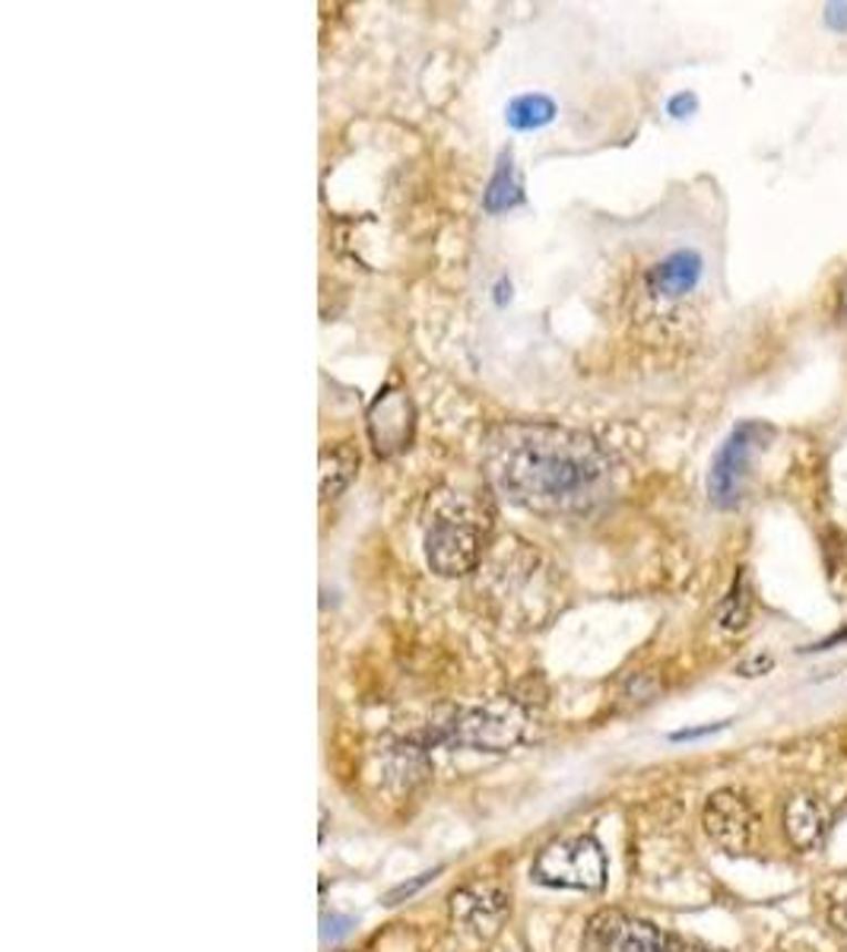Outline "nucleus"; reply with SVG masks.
I'll return each mask as SVG.
<instances>
[{
    "label": "nucleus",
    "mask_w": 847,
    "mask_h": 952,
    "mask_svg": "<svg viewBox=\"0 0 847 952\" xmlns=\"http://www.w3.org/2000/svg\"><path fill=\"white\" fill-rule=\"evenodd\" d=\"M498 493L537 515L585 511L610 483V454L597 438L556 423H508L489 435Z\"/></svg>",
    "instance_id": "1"
},
{
    "label": "nucleus",
    "mask_w": 847,
    "mask_h": 952,
    "mask_svg": "<svg viewBox=\"0 0 847 952\" xmlns=\"http://www.w3.org/2000/svg\"><path fill=\"white\" fill-rule=\"evenodd\" d=\"M486 511L467 499H447L435 508L425 527V559L432 571L457 578L479 566L486 544Z\"/></svg>",
    "instance_id": "2"
},
{
    "label": "nucleus",
    "mask_w": 847,
    "mask_h": 952,
    "mask_svg": "<svg viewBox=\"0 0 847 952\" xmlns=\"http://www.w3.org/2000/svg\"><path fill=\"white\" fill-rule=\"evenodd\" d=\"M772 442V426L750 420L730 432L724 445L717 448L711 470H707V499L717 508H736L753 479V467L758 454Z\"/></svg>",
    "instance_id": "3"
},
{
    "label": "nucleus",
    "mask_w": 847,
    "mask_h": 952,
    "mask_svg": "<svg viewBox=\"0 0 847 952\" xmlns=\"http://www.w3.org/2000/svg\"><path fill=\"white\" fill-rule=\"evenodd\" d=\"M534 880L552 889L600 892L607 882V855L590 835L552 841L534 860Z\"/></svg>",
    "instance_id": "4"
},
{
    "label": "nucleus",
    "mask_w": 847,
    "mask_h": 952,
    "mask_svg": "<svg viewBox=\"0 0 847 952\" xmlns=\"http://www.w3.org/2000/svg\"><path fill=\"white\" fill-rule=\"evenodd\" d=\"M527 727V714L515 702H489L479 708H467L445 724L442 739L457 749H476V753H505L512 749Z\"/></svg>",
    "instance_id": "5"
},
{
    "label": "nucleus",
    "mask_w": 847,
    "mask_h": 952,
    "mask_svg": "<svg viewBox=\"0 0 847 952\" xmlns=\"http://www.w3.org/2000/svg\"><path fill=\"white\" fill-rule=\"evenodd\" d=\"M585 952H699L685 940L629 918L622 911H600L585 930Z\"/></svg>",
    "instance_id": "6"
},
{
    "label": "nucleus",
    "mask_w": 847,
    "mask_h": 952,
    "mask_svg": "<svg viewBox=\"0 0 847 952\" xmlns=\"http://www.w3.org/2000/svg\"><path fill=\"white\" fill-rule=\"evenodd\" d=\"M702 826L724 855H746L753 848L758 819L750 800L736 790H714L702 813Z\"/></svg>",
    "instance_id": "7"
},
{
    "label": "nucleus",
    "mask_w": 847,
    "mask_h": 952,
    "mask_svg": "<svg viewBox=\"0 0 847 952\" xmlns=\"http://www.w3.org/2000/svg\"><path fill=\"white\" fill-rule=\"evenodd\" d=\"M369 438L381 457H391V454L410 448V442H413V401L403 391H394V387L381 391V397L369 410Z\"/></svg>",
    "instance_id": "8"
},
{
    "label": "nucleus",
    "mask_w": 847,
    "mask_h": 952,
    "mask_svg": "<svg viewBox=\"0 0 847 952\" xmlns=\"http://www.w3.org/2000/svg\"><path fill=\"white\" fill-rule=\"evenodd\" d=\"M702 273H705V258L695 248H680L660 258L654 267H648L644 292L658 302H676V299H685L689 292H695V286L702 283Z\"/></svg>",
    "instance_id": "9"
},
{
    "label": "nucleus",
    "mask_w": 847,
    "mask_h": 952,
    "mask_svg": "<svg viewBox=\"0 0 847 952\" xmlns=\"http://www.w3.org/2000/svg\"><path fill=\"white\" fill-rule=\"evenodd\" d=\"M451 911H454V921H461L467 930L489 937L502 924V918L508 911V899L493 882H473L467 889L454 892Z\"/></svg>",
    "instance_id": "10"
},
{
    "label": "nucleus",
    "mask_w": 847,
    "mask_h": 952,
    "mask_svg": "<svg viewBox=\"0 0 847 952\" xmlns=\"http://www.w3.org/2000/svg\"><path fill=\"white\" fill-rule=\"evenodd\" d=\"M784 832L797 851H813L828 832V809L813 794H794L784 804Z\"/></svg>",
    "instance_id": "11"
},
{
    "label": "nucleus",
    "mask_w": 847,
    "mask_h": 952,
    "mask_svg": "<svg viewBox=\"0 0 847 952\" xmlns=\"http://www.w3.org/2000/svg\"><path fill=\"white\" fill-rule=\"evenodd\" d=\"M359 470V454L353 445H330L321 452V499H337L350 489Z\"/></svg>",
    "instance_id": "12"
},
{
    "label": "nucleus",
    "mask_w": 847,
    "mask_h": 952,
    "mask_svg": "<svg viewBox=\"0 0 847 952\" xmlns=\"http://www.w3.org/2000/svg\"><path fill=\"white\" fill-rule=\"evenodd\" d=\"M520 197H524V194H520V182L518 175H515V159H512V153L505 149V153L498 156L493 182H489V188L483 194V207H486V214H505V210H512L515 204H520Z\"/></svg>",
    "instance_id": "13"
},
{
    "label": "nucleus",
    "mask_w": 847,
    "mask_h": 952,
    "mask_svg": "<svg viewBox=\"0 0 847 952\" xmlns=\"http://www.w3.org/2000/svg\"><path fill=\"white\" fill-rule=\"evenodd\" d=\"M556 118V102L543 93H527L512 99L505 121L512 131H540L549 121Z\"/></svg>",
    "instance_id": "14"
},
{
    "label": "nucleus",
    "mask_w": 847,
    "mask_h": 952,
    "mask_svg": "<svg viewBox=\"0 0 847 952\" xmlns=\"http://www.w3.org/2000/svg\"><path fill=\"white\" fill-rule=\"evenodd\" d=\"M750 619H753V588H750L746 571L740 569V575H736L733 584H730L727 597H724L721 607H717V622H721L727 632H740V629L750 625Z\"/></svg>",
    "instance_id": "15"
},
{
    "label": "nucleus",
    "mask_w": 847,
    "mask_h": 952,
    "mask_svg": "<svg viewBox=\"0 0 847 952\" xmlns=\"http://www.w3.org/2000/svg\"><path fill=\"white\" fill-rule=\"evenodd\" d=\"M772 666H775V658H772V654H753V658L740 661L736 673H740V676H765Z\"/></svg>",
    "instance_id": "16"
},
{
    "label": "nucleus",
    "mask_w": 847,
    "mask_h": 952,
    "mask_svg": "<svg viewBox=\"0 0 847 952\" xmlns=\"http://www.w3.org/2000/svg\"><path fill=\"white\" fill-rule=\"evenodd\" d=\"M695 105H699V102H695V95L680 93V95H673V99H670L667 112H670L673 118H685V115H692V112H695Z\"/></svg>",
    "instance_id": "17"
},
{
    "label": "nucleus",
    "mask_w": 847,
    "mask_h": 952,
    "mask_svg": "<svg viewBox=\"0 0 847 952\" xmlns=\"http://www.w3.org/2000/svg\"><path fill=\"white\" fill-rule=\"evenodd\" d=\"M428 880H435V873H423V877H420V880H416V882H410V886H401V889H394V892L388 896V902L397 904V902H401V899H410V896H413V892H416L420 886H425V882H428Z\"/></svg>",
    "instance_id": "18"
},
{
    "label": "nucleus",
    "mask_w": 847,
    "mask_h": 952,
    "mask_svg": "<svg viewBox=\"0 0 847 952\" xmlns=\"http://www.w3.org/2000/svg\"><path fill=\"white\" fill-rule=\"evenodd\" d=\"M721 727H727V724H707V727H699V731H680V734H673V739L707 737V734H714V731H721Z\"/></svg>",
    "instance_id": "19"
},
{
    "label": "nucleus",
    "mask_w": 847,
    "mask_h": 952,
    "mask_svg": "<svg viewBox=\"0 0 847 952\" xmlns=\"http://www.w3.org/2000/svg\"><path fill=\"white\" fill-rule=\"evenodd\" d=\"M828 23L835 25V29H845L847 25V7L831 3V7H828Z\"/></svg>",
    "instance_id": "20"
},
{
    "label": "nucleus",
    "mask_w": 847,
    "mask_h": 952,
    "mask_svg": "<svg viewBox=\"0 0 847 952\" xmlns=\"http://www.w3.org/2000/svg\"><path fill=\"white\" fill-rule=\"evenodd\" d=\"M847 642V629H841V632H835V635H828L825 642H816L813 648H806V651H828L831 644H841Z\"/></svg>",
    "instance_id": "21"
},
{
    "label": "nucleus",
    "mask_w": 847,
    "mask_h": 952,
    "mask_svg": "<svg viewBox=\"0 0 847 952\" xmlns=\"http://www.w3.org/2000/svg\"><path fill=\"white\" fill-rule=\"evenodd\" d=\"M831 921H835L841 930H847V902L838 904V908L831 911Z\"/></svg>",
    "instance_id": "22"
},
{
    "label": "nucleus",
    "mask_w": 847,
    "mask_h": 952,
    "mask_svg": "<svg viewBox=\"0 0 847 952\" xmlns=\"http://www.w3.org/2000/svg\"><path fill=\"white\" fill-rule=\"evenodd\" d=\"M838 306H841V314L847 318V277L845 283H841V296H838Z\"/></svg>",
    "instance_id": "23"
}]
</instances>
